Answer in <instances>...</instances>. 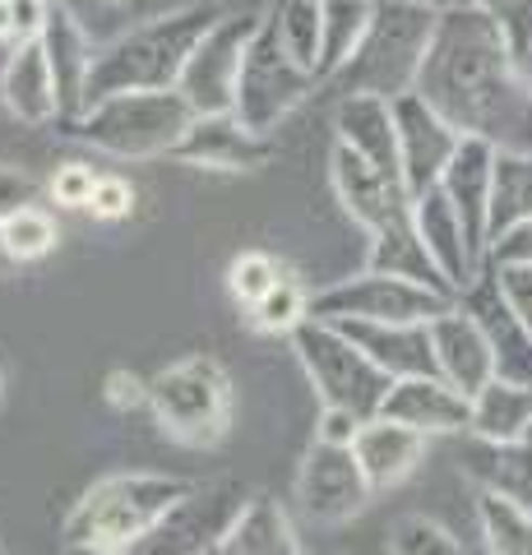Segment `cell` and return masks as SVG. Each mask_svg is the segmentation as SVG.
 Here are the masks:
<instances>
[{"label": "cell", "mask_w": 532, "mask_h": 555, "mask_svg": "<svg viewBox=\"0 0 532 555\" xmlns=\"http://www.w3.org/2000/svg\"><path fill=\"white\" fill-rule=\"evenodd\" d=\"M458 297L440 287H426L417 278L366 269L356 278L320 287L311 297V320L329 324H431L444 310H454Z\"/></svg>", "instance_id": "cell-9"}, {"label": "cell", "mask_w": 532, "mask_h": 555, "mask_svg": "<svg viewBox=\"0 0 532 555\" xmlns=\"http://www.w3.org/2000/svg\"><path fill=\"white\" fill-rule=\"evenodd\" d=\"M0 232H5V246H10V255H14V264H20V269L47 259L51 250H56V241H61L56 218H51L42 204H33V208H24V214H14L10 222H0Z\"/></svg>", "instance_id": "cell-34"}, {"label": "cell", "mask_w": 532, "mask_h": 555, "mask_svg": "<svg viewBox=\"0 0 532 555\" xmlns=\"http://www.w3.org/2000/svg\"><path fill=\"white\" fill-rule=\"evenodd\" d=\"M412 222H417L426 259H431L436 273L450 283L454 297H458V292H468L486 259L472 255L468 232H463V218H458V208L450 204V195H444L440 185L426 190V195H417V199H412Z\"/></svg>", "instance_id": "cell-18"}, {"label": "cell", "mask_w": 532, "mask_h": 555, "mask_svg": "<svg viewBox=\"0 0 532 555\" xmlns=\"http://www.w3.org/2000/svg\"><path fill=\"white\" fill-rule=\"evenodd\" d=\"M222 5L213 0H191L167 14H153L140 28L121 33L116 42L93 51V69H89V89H83V107H93L102 98L116 93H167L181 83V69L191 61V51L204 42L218 20Z\"/></svg>", "instance_id": "cell-2"}, {"label": "cell", "mask_w": 532, "mask_h": 555, "mask_svg": "<svg viewBox=\"0 0 532 555\" xmlns=\"http://www.w3.org/2000/svg\"><path fill=\"white\" fill-rule=\"evenodd\" d=\"M491 171H495V149L486 139H463L440 177V190L458 208L477 259H486V246H491Z\"/></svg>", "instance_id": "cell-19"}, {"label": "cell", "mask_w": 532, "mask_h": 555, "mask_svg": "<svg viewBox=\"0 0 532 555\" xmlns=\"http://www.w3.org/2000/svg\"><path fill=\"white\" fill-rule=\"evenodd\" d=\"M98 177L102 171H93L89 163H65V167H56V177H51V199L65 208H89Z\"/></svg>", "instance_id": "cell-39"}, {"label": "cell", "mask_w": 532, "mask_h": 555, "mask_svg": "<svg viewBox=\"0 0 532 555\" xmlns=\"http://www.w3.org/2000/svg\"><path fill=\"white\" fill-rule=\"evenodd\" d=\"M291 352H297L306 379H311L320 408H342V412L362 416V422L380 416L393 375L375 366L338 324L306 320L297 334H291Z\"/></svg>", "instance_id": "cell-8"}, {"label": "cell", "mask_w": 532, "mask_h": 555, "mask_svg": "<svg viewBox=\"0 0 532 555\" xmlns=\"http://www.w3.org/2000/svg\"><path fill=\"white\" fill-rule=\"evenodd\" d=\"M107 5H130V0H107Z\"/></svg>", "instance_id": "cell-50"}, {"label": "cell", "mask_w": 532, "mask_h": 555, "mask_svg": "<svg viewBox=\"0 0 532 555\" xmlns=\"http://www.w3.org/2000/svg\"><path fill=\"white\" fill-rule=\"evenodd\" d=\"M426 328H431L436 375H440V379H450L458 393H468V398H472L477 389H486L491 379H495V352H491L486 334L477 328V320H472L463 306L444 310V315L431 320Z\"/></svg>", "instance_id": "cell-20"}, {"label": "cell", "mask_w": 532, "mask_h": 555, "mask_svg": "<svg viewBox=\"0 0 532 555\" xmlns=\"http://www.w3.org/2000/svg\"><path fill=\"white\" fill-rule=\"evenodd\" d=\"M334 144L352 149L375 171L399 177V126H393V102L375 93H348L334 112ZM403 181V177H399Z\"/></svg>", "instance_id": "cell-22"}, {"label": "cell", "mask_w": 532, "mask_h": 555, "mask_svg": "<svg viewBox=\"0 0 532 555\" xmlns=\"http://www.w3.org/2000/svg\"><path fill=\"white\" fill-rule=\"evenodd\" d=\"M329 181H334L342 214L371 236V264L366 269L403 273V278H417L426 287L450 292V283L436 273V264L421 250L417 222H412V195L399 177H385V171H375L366 158H356L352 149L334 144Z\"/></svg>", "instance_id": "cell-3"}, {"label": "cell", "mask_w": 532, "mask_h": 555, "mask_svg": "<svg viewBox=\"0 0 532 555\" xmlns=\"http://www.w3.org/2000/svg\"><path fill=\"white\" fill-rule=\"evenodd\" d=\"M486 20L501 28V38L519 61L532 56V0H472Z\"/></svg>", "instance_id": "cell-37"}, {"label": "cell", "mask_w": 532, "mask_h": 555, "mask_svg": "<svg viewBox=\"0 0 532 555\" xmlns=\"http://www.w3.org/2000/svg\"><path fill=\"white\" fill-rule=\"evenodd\" d=\"M362 426H366L362 416H352V412H342V408H320L315 440H324V444H352Z\"/></svg>", "instance_id": "cell-45"}, {"label": "cell", "mask_w": 532, "mask_h": 555, "mask_svg": "<svg viewBox=\"0 0 532 555\" xmlns=\"http://www.w3.org/2000/svg\"><path fill=\"white\" fill-rule=\"evenodd\" d=\"M380 416L399 422L417 436H468V416H472V398L458 393L450 379L440 375H403L393 379L389 393H385V408Z\"/></svg>", "instance_id": "cell-17"}, {"label": "cell", "mask_w": 532, "mask_h": 555, "mask_svg": "<svg viewBox=\"0 0 532 555\" xmlns=\"http://www.w3.org/2000/svg\"><path fill=\"white\" fill-rule=\"evenodd\" d=\"M371 481L356 463L352 444H324V440H311L306 459L297 467V505L311 524H324V528H338L356 518L366 505H371Z\"/></svg>", "instance_id": "cell-13"}, {"label": "cell", "mask_w": 532, "mask_h": 555, "mask_svg": "<svg viewBox=\"0 0 532 555\" xmlns=\"http://www.w3.org/2000/svg\"><path fill=\"white\" fill-rule=\"evenodd\" d=\"M468 436H477V440H528L532 436V385L495 375L486 389H477Z\"/></svg>", "instance_id": "cell-28"}, {"label": "cell", "mask_w": 532, "mask_h": 555, "mask_svg": "<svg viewBox=\"0 0 532 555\" xmlns=\"http://www.w3.org/2000/svg\"><path fill=\"white\" fill-rule=\"evenodd\" d=\"M440 14L412 0H375V20L366 28L362 47L352 51V61L329 79L334 89L348 93H375V98H403L417 89L426 47L436 38Z\"/></svg>", "instance_id": "cell-5"}, {"label": "cell", "mask_w": 532, "mask_h": 555, "mask_svg": "<svg viewBox=\"0 0 532 555\" xmlns=\"http://www.w3.org/2000/svg\"><path fill=\"white\" fill-rule=\"evenodd\" d=\"M42 51L56 79V98H61V120H75L83 112V89H89V69H93V47L83 38L79 20L65 5H51L47 28H42ZM56 120V126H61Z\"/></svg>", "instance_id": "cell-24"}, {"label": "cell", "mask_w": 532, "mask_h": 555, "mask_svg": "<svg viewBox=\"0 0 532 555\" xmlns=\"http://www.w3.org/2000/svg\"><path fill=\"white\" fill-rule=\"evenodd\" d=\"M477 528L486 555H532V509L501 495H477Z\"/></svg>", "instance_id": "cell-32"}, {"label": "cell", "mask_w": 532, "mask_h": 555, "mask_svg": "<svg viewBox=\"0 0 532 555\" xmlns=\"http://www.w3.org/2000/svg\"><path fill=\"white\" fill-rule=\"evenodd\" d=\"M195 481L171 473H112L98 477L65 514V546H140L158 518L191 491Z\"/></svg>", "instance_id": "cell-4"}, {"label": "cell", "mask_w": 532, "mask_h": 555, "mask_svg": "<svg viewBox=\"0 0 532 555\" xmlns=\"http://www.w3.org/2000/svg\"><path fill=\"white\" fill-rule=\"evenodd\" d=\"M532 218V153L495 149L491 171V241Z\"/></svg>", "instance_id": "cell-30"}, {"label": "cell", "mask_w": 532, "mask_h": 555, "mask_svg": "<svg viewBox=\"0 0 532 555\" xmlns=\"http://www.w3.org/2000/svg\"><path fill=\"white\" fill-rule=\"evenodd\" d=\"M42 195V185L33 171L14 167V163H0V222H10L14 214H24V208H33Z\"/></svg>", "instance_id": "cell-38"}, {"label": "cell", "mask_w": 532, "mask_h": 555, "mask_svg": "<svg viewBox=\"0 0 532 555\" xmlns=\"http://www.w3.org/2000/svg\"><path fill=\"white\" fill-rule=\"evenodd\" d=\"M463 477L477 495H501L509 505L532 509V436L528 440H477L463 444Z\"/></svg>", "instance_id": "cell-23"}, {"label": "cell", "mask_w": 532, "mask_h": 555, "mask_svg": "<svg viewBox=\"0 0 532 555\" xmlns=\"http://www.w3.org/2000/svg\"><path fill=\"white\" fill-rule=\"evenodd\" d=\"M458 306L468 310V315L477 320V328L486 334L491 352H495V375L532 385V334L509 310L501 283H495V264H482V273L472 278V287L458 292Z\"/></svg>", "instance_id": "cell-16"}, {"label": "cell", "mask_w": 532, "mask_h": 555, "mask_svg": "<svg viewBox=\"0 0 532 555\" xmlns=\"http://www.w3.org/2000/svg\"><path fill=\"white\" fill-rule=\"evenodd\" d=\"M385 375H436L431 328L426 324H338Z\"/></svg>", "instance_id": "cell-26"}, {"label": "cell", "mask_w": 532, "mask_h": 555, "mask_svg": "<svg viewBox=\"0 0 532 555\" xmlns=\"http://www.w3.org/2000/svg\"><path fill=\"white\" fill-rule=\"evenodd\" d=\"M393 126H399V177L407 185V195L417 199L440 185L444 167H450V158L463 144V134L436 107H426L417 93L393 98Z\"/></svg>", "instance_id": "cell-14"}, {"label": "cell", "mask_w": 532, "mask_h": 555, "mask_svg": "<svg viewBox=\"0 0 532 555\" xmlns=\"http://www.w3.org/2000/svg\"><path fill=\"white\" fill-rule=\"evenodd\" d=\"M352 454L362 463L371 491H393V486H403L412 473H417V463L426 454V436L389 422V416H371V422L356 430Z\"/></svg>", "instance_id": "cell-25"}, {"label": "cell", "mask_w": 532, "mask_h": 555, "mask_svg": "<svg viewBox=\"0 0 532 555\" xmlns=\"http://www.w3.org/2000/svg\"><path fill=\"white\" fill-rule=\"evenodd\" d=\"M213 555H218V551H213Z\"/></svg>", "instance_id": "cell-52"}, {"label": "cell", "mask_w": 532, "mask_h": 555, "mask_svg": "<svg viewBox=\"0 0 532 555\" xmlns=\"http://www.w3.org/2000/svg\"><path fill=\"white\" fill-rule=\"evenodd\" d=\"M0 61H5V51H0Z\"/></svg>", "instance_id": "cell-51"}, {"label": "cell", "mask_w": 532, "mask_h": 555, "mask_svg": "<svg viewBox=\"0 0 532 555\" xmlns=\"http://www.w3.org/2000/svg\"><path fill=\"white\" fill-rule=\"evenodd\" d=\"M412 5H426V10H436V14H450V10L472 5V0H412Z\"/></svg>", "instance_id": "cell-47"}, {"label": "cell", "mask_w": 532, "mask_h": 555, "mask_svg": "<svg viewBox=\"0 0 532 555\" xmlns=\"http://www.w3.org/2000/svg\"><path fill=\"white\" fill-rule=\"evenodd\" d=\"M246 315H250L255 334H287L291 338L306 320H311V292H306L291 273H283L278 283H273L264 297L246 310Z\"/></svg>", "instance_id": "cell-33"}, {"label": "cell", "mask_w": 532, "mask_h": 555, "mask_svg": "<svg viewBox=\"0 0 532 555\" xmlns=\"http://www.w3.org/2000/svg\"><path fill=\"white\" fill-rule=\"evenodd\" d=\"M283 273H287V269H283L269 250H242V255H236L232 264H228V292L250 310L273 283H278Z\"/></svg>", "instance_id": "cell-36"}, {"label": "cell", "mask_w": 532, "mask_h": 555, "mask_svg": "<svg viewBox=\"0 0 532 555\" xmlns=\"http://www.w3.org/2000/svg\"><path fill=\"white\" fill-rule=\"evenodd\" d=\"M20 264H14V255H10V246H5V232H0V278L5 273H14Z\"/></svg>", "instance_id": "cell-48"}, {"label": "cell", "mask_w": 532, "mask_h": 555, "mask_svg": "<svg viewBox=\"0 0 532 555\" xmlns=\"http://www.w3.org/2000/svg\"><path fill=\"white\" fill-rule=\"evenodd\" d=\"M130 208H134V185L126 177H98L93 199H89V214L93 218L121 222V218H130Z\"/></svg>", "instance_id": "cell-40"}, {"label": "cell", "mask_w": 532, "mask_h": 555, "mask_svg": "<svg viewBox=\"0 0 532 555\" xmlns=\"http://www.w3.org/2000/svg\"><path fill=\"white\" fill-rule=\"evenodd\" d=\"M65 555H134L126 546H65Z\"/></svg>", "instance_id": "cell-46"}, {"label": "cell", "mask_w": 532, "mask_h": 555, "mask_svg": "<svg viewBox=\"0 0 532 555\" xmlns=\"http://www.w3.org/2000/svg\"><path fill=\"white\" fill-rule=\"evenodd\" d=\"M218 555H306V551H301L297 528H291V514L273 495L255 491L246 500V509L236 514V524Z\"/></svg>", "instance_id": "cell-27"}, {"label": "cell", "mask_w": 532, "mask_h": 555, "mask_svg": "<svg viewBox=\"0 0 532 555\" xmlns=\"http://www.w3.org/2000/svg\"><path fill=\"white\" fill-rule=\"evenodd\" d=\"M389 555H468L458 537L426 514H407L389 532Z\"/></svg>", "instance_id": "cell-35"}, {"label": "cell", "mask_w": 532, "mask_h": 555, "mask_svg": "<svg viewBox=\"0 0 532 555\" xmlns=\"http://www.w3.org/2000/svg\"><path fill=\"white\" fill-rule=\"evenodd\" d=\"M102 398H107L116 412L148 408V379H140L134 371H112V375H107V385H102Z\"/></svg>", "instance_id": "cell-43"}, {"label": "cell", "mask_w": 532, "mask_h": 555, "mask_svg": "<svg viewBox=\"0 0 532 555\" xmlns=\"http://www.w3.org/2000/svg\"><path fill=\"white\" fill-rule=\"evenodd\" d=\"M315 83L320 79L311 69L301 61H291V51L278 42V28L269 24V14H260V24H255L250 42H246V56H242V75H236L232 116L250 130L273 134L315 93Z\"/></svg>", "instance_id": "cell-10"}, {"label": "cell", "mask_w": 532, "mask_h": 555, "mask_svg": "<svg viewBox=\"0 0 532 555\" xmlns=\"http://www.w3.org/2000/svg\"><path fill=\"white\" fill-rule=\"evenodd\" d=\"M0 102L24 126H56L61 120V98H56V79H51L42 38L5 51V61H0Z\"/></svg>", "instance_id": "cell-21"}, {"label": "cell", "mask_w": 532, "mask_h": 555, "mask_svg": "<svg viewBox=\"0 0 532 555\" xmlns=\"http://www.w3.org/2000/svg\"><path fill=\"white\" fill-rule=\"evenodd\" d=\"M51 14V0H10V20H14V47L42 38Z\"/></svg>", "instance_id": "cell-44"}, {"label": "cell", "mask_w": 532, "mask_h": 555, "mask_svg": "<svg viewBox=\"0 0 532 555\" xmlns=\"http://www.w3.org/2000/svg\"><path fill=\"white\" fill-rule=\"evenodd\" d=\"M260 20L250 14H222V20L204 33V42L191 51V61L181 69L177 93L191 102L195 116H222L236 102V75H242L246 42Z\"/></svg>", "instance_id": "cell-12"}, {"label": "cell", "mask_w": 532, "mask_h": 555, "mask_svg": "<svg viewBox=\"0 0 532 555\" xmlns=\"http://www.w3.org/2000/svg\"><path fill=\"white\" fill-rule=\"evenodd\" d=\"M148 412L185 449H209L232 426V379L213 357H181L148 379Z\"/></svg>", "instance_id": "cell-7"}, {"label": "cell", "mask_w": 532, "mask_h": 555, "mask_svg": "<svg viewBox=\"0 0 532 555\" xmlns=\"http://www.w3.org/2000/svg\"><path fill=\"white\" fill-rule=\"evenodd\" d=\"M191 102L177 89L167 93H116L83 107L75 120H61L65 139H79L112 158H171L181 134L191 130Z\"/></svg>", "instance_id": "cell-6"}, {"label": "cell", "mask_w": 532, "mask_h": 555, "mask_svg": "<svg viewBox=\"0 0 532 555\" xmlns=\"http://www.w3.org/2000/svg\"><path fill=\"white\" fill-rule=\"evenodd\" d=\"M324 14V42H320V83H329L352 51L362 47L366 28L375 20V0H320Z\"/></svg>", "instance_id": "cell-29"}, {"label": "cell", "mask_w": 532, "mask_h": 555, "mask_svg": "<svg viewBox=\"0 0 532 555\" xmlns=\"http://www.w3.org/2000/svg\"><path fill=\"white\" fill-rule=\"evenodd\" d=\"M269 24L278 28V42L291 51L320 79V42H324V14L320 0H269Z\"/></svg>", "instance_id": "cell-31"}, {"label": "cell", "mask_w": 532, "mask_h": 555, "mask_svg": "<svg viewBox=\"0 0 532 555\" xmlns=\"http://www.w3.org/2000/svg\"><path fill=\"white\" fill-rule=\"evenodd\" d=\"M0 403H5V375H0Z\"/></svg>", "instance_id": "cell-49"}, {"label": "cell", "mask_w": 532, "mask_h": 555, "mask_svg": "<svg viewBox=\"0 0 532 555\" xmlns=\"http://www.w3.org/2000/svg\"><path fill=\"white\" fill-rule=\"evenodd\" d=\"M495 283H501L509 310L523 320V328L532 334V264H495Z\"/></svg>", "instance_id": "cell-41"}, {"label": "cell", "mask_w": 532, "mask_h": 555, "mask_svg": "<svg viewBox=\"0 0 532 555\" xmlns=\"http://www.w3.org/2000/svg\"><path fill=\"white\" fill-rule=\"evenodd\" d=\"M412 93L463 139H486L501 153H532V79L477 5L440 14Z\"/></svg>", "instance_id": "cell-1"}, {"label": "cell", "mask_w": 532, "mask_h": 555, "mask_svg": "<svg viewBox=\"0 0 532 555\" xmlns=\"http://www.w3.org/2000/svg\"><path fill=\"white\" fill-rule=\"evenodd\" d=\"M486 259L491 264H532V218L495 236L486 246Z\"/></svg>", "instance_id": "cell-42"}, {"label": "cell", "mask_w": 532, "mask_h": 555, "mask_svg": "<svg viewBox=\"0 0 532 555\" xmlns=\"http://www.w3.org/2000/svg\"><path fill=\"white\" fill-rule=\"evenodd\" d=\"M250 495L255 491H246V481H236V477L195 481L191 491L158 518V528L130 551L134 555H213L228 542L236 514L246 509Z\"/></svg>", "instance_id": "cell-11"}, {"label": "cell", "mask_w": 532, "mask_h": 555, "mask_svg": "<svg viewBox=\"0 0 532 555\" xmlns=\"http://www.w3.org/2000/svg\"><path fill=\"white\" fill-rule=\"evenodd\" d=\"M171 158L199 171H260L278 158V144H273V134L250 130L232 112H222L195 116L191 130L181 134V144L171 149Z\"/></svg>", "instance_id": "cell-15"}]
</instances>
